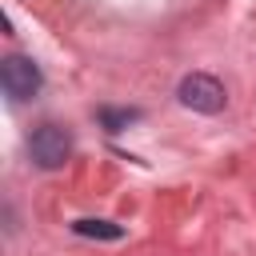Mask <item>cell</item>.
I'll list each match as a JSON object with an SVG mask.
<instances>
[{"label": "cell", "instance_id": "cell-1", "mask_svg": "<svg viewBox=\"0 0 256 256\" xmlns=\"http://www.w3.org/2000/svg\"><path fill=\"white\" fill-rule=\"evenodd\" d=\"M176 96H180V104L184 108H192V112H204V116H216L220 108H224V84L216 80V76H208V72H192V76H184L180 80V88H176Z\"/></svg>", "mask_w": 256, "mask_h": 256}, {"label": "cell", "instance_id": "cell-2", "mask_svg": "<svg viewBox=\"0 0 256 256\" xmlns=\"http://www.w3.org/2000/svg\"><path fill=\"white\" fill-rule=\"evenodd\" d=\"M28 156H32L40 168H60V164L72 156V136H68L60 124H40V128L28 136Z\"/></svg>", "mask_w": 256, "mask_h": 256}, {"label": "cell", "instance_id": "cell-3", "mask_svg": "<svg viewBox=\"0 0 256 256\" xmlns=\"http://www.w3.org/2000/svg\"><path fill=\"white\" fill-rule=\"evenodd\" d=\"M0 80H4V92L12 100H32L40 92V84H44L40 68L28 56H4L0 60Z\"/></svg>", "mask_w": 256, "mask_h": 256}, {"label": "cell", "instance_id": "cell-4", "mask_svg": "<svg viewBox=\"0 0 256 256\" xmlns=\"http://www.w3.org/2000/svg\"><path fill=\"white\" fill-rule=\"evenodd\" d=\"M72 232L76 236H96V240H120L124 236V228L120 224H108V220H76Z\"/></svg>", "mask_w": 256, "mask_h": 256}, {"label": "cell", "instance_id": "cell-5", "mask_svg": "<svg viewBox=\"0 0 256 256\" xmlns=\"http://www.w3.org/2000/svg\"><path fill=\"white\" fill-rule=\"evenodd\" d=\"M140 112H132V108H100V120H104V128L108 132H120L128 120H136Z\"/></svg>", "mask_w": 256, "mask_h": 256}]
</instances>
